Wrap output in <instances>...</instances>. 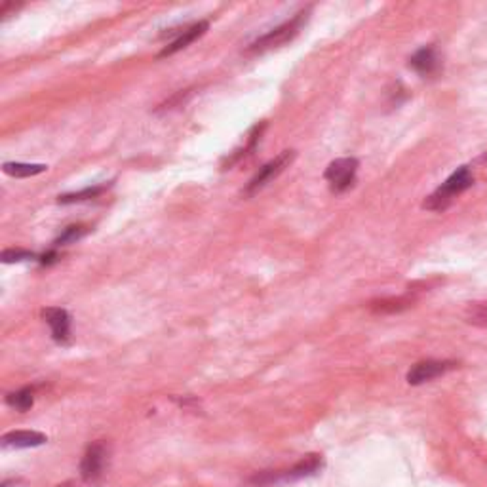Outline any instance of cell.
I'll return each instance as SVG.
<instances>
[{
  "label": "cell",
  "instance_id": "obj_1",
  "mask_svg": "<svg viewBox=\"0 0 487 487\" xmlns=\"http://www.w3.org/2000/svg\"><path fill=\"white\" fill-rule=\"evenodd\" d=\"M472 185H474V173L468 166H461L430 196H427V200L422 202V208L428 211L448 210L451 202H453V198L459 196L467 189H470Z\"/></svg>",
  "mask_w": 487,
  "mask_h": 487
},
{
  "label": "cell",
  "instance_id": "obj_2",
  "mask_svg": "<svg viewBox=\"0 0 487 487\" xmlns=\"http://www.w3.org/2000/svg\"><path fill=\"white\" fill-rule=\"evenodd\" d=\"M307 20H309V10H307V12H299L293 20L286 21L283 25L276 27V29H272V31L265 34V36L257 39L255 42L248 48V52L261 53L270 50V48H278L282 46V44H286V42H290L291 39H295L297 34H299V31L303 29Z\"/></svg>",
  "mask_w": 487,
  "mask_h": 487
},
{
  "label": "cell",
  "instance_id": "obj_3",
  "mask_svg": "<svg viewBox=\"0 0 487 487\" xmlns=\"http://www.w3.org/2000/svg\"><path fill=\"white\" fill-rule=\"evenodd\" d=\"M320 468H322V457L320 455H307L303 461L297 462L295 467H291L290 470H283V472H265L261 476H255L253 483H257V486H270V483H278V481L299 480V478H305V476L316 474Z\"/></svg>",
  "mask_w": 487,
  "mask_h": 487
},
{
  "label": "cell",
  "instance_id": "obj_4",
  "mask_svg": "<svg viewBox=\"0 0 487 487\" xmlns=\"http://www.w3.org/2000/svg\"><path fill=\"white\" fill-rule=\"evenodd\" d=\"M293 160H295V151L280 152L276 159L267 162L263 168H259V171H257L255 175L251 178L248 187L244 189V194H246V196H253L255 192H259L263 187H267L272 179H276L278 175H280V173H282V171L291 164V162H293Z\"/></svg>",
  "mask_w": 487,
  "mask_h": 487
},
{
  "label": "cell",
  "instance_id": "obj_5",
  "mask_svg": "<svg viewBox=\"0 0 487 487\" xmlns=\"http://www.w3.org/2000/svg\"><path fill=\"white\" fill-rule=\"evenodd\" d=\"M356 171H358V160L352 159V156H347V159L333 160L328 166L323 178L331 185V191L342 192L354 185Z\"/></svg>",
  "mask_w": 487,
  "mask_h": 487
},
{
  "label": "cell",
  "instance_id": "obj_6",
  "mask_svg": "<svg viewBox=\"0 0 487 487\" xmlns=\"http://www.w3.org/2000/svg\"><path fill=\"white\" fill-rule=\"evenodd\" d=\"M459 366L453 360H425V362L415 363L413 368L408 371V382L409 385H422V382H428L436 379V377H441L443 373H448L451 369H455Z\"/></svg>",
  "mask_w": 487,
  "mask_h": 487
},
{
  "label": "cell",
  "instance_id": "obj_7",
  "mask_svg": "<svg viewBox=\"0 0 487 487\" xmlns=\"http://www.w3.org/2000/svg\"><path fill=\"white\" fill-rule=\"evenodd\" d=\"M107 462V448L105 443L101 441H95L90 448L86 449L84 457H82V462H80V474L86 481L98 480L103 468H105Z\"/></svg>",
  "mask_w": 487,
  "mask_h": 487
},
{
  "label": "cell",
  "instance_id": "obj_8",
  "mask_svg": "<svg viewBox=\"0 0 487 487\" xmlns=\"http://www.w3.org/2000/svg\"><path fill=\"white\" fill-rule=\"evenodd\" d=\"M42 316L46 320V323L52 329L53 339L58 342H67L71 337V316L65 309H50L42 310Z\"/></svg>",
  "mask_w": 487,
  "mask_h": 487
},
{
  "label": "cell",
  "instance_id": "obj_9",
  "mask_svg": "<svg viewBox=\"0 0 487 487\" xmlns=\"http://www.w3.org/2000/svg\"><path fill=\"white\" fill-rule=\"evenodd\" d=\"M409 67L415 69L421 76H432L440 71L441 60L434 46H425L419 52H415L409 60Z\"/></svg>",
  "mask_w": 487,
  "mask_h": 487
},
{
  "label": "cell",
  "instance_id": "obj_10",
  "mask_svg": "<svg viewBox=\"0 0 487 487\" xmlns=\"http://www.w3.org/2000/svg\"><path fill=\"white\" fill-rule=\"evenodd\" d=\"M208 27H210V23L208 21H198V23H194L192 27H189V29H185L183 33L179 34L178 39L173 40L171 44H168V46L162 50V52L159 53V58H168V55H173V53H178L179 50H183V48H187L189 44H192L194 40L200 39L202 34L208 31Z\"/></svg>",
  "mask_w": 487,
  "mask_h": 487
},
{
  "label": "cell",
  "instance_id": "obj_11",
  "mask_svg": "<svg viewBox=\"0 0 487 487\" xmlns=\"http://www.w3.org/2000/svg\"><path fill=\"white\" fill-rule=\"evenodd\" d=\"M46 441V436L34 430H13L2 436V443L6 448H39Z\"/></svg>",
  "mask_w": 487,
  "mask_h": 487
},
{
  "label": "cell",
  "instance_id": "obj_12",
  "mask_svg": "<svg viewBox=\"0 0 487 487\" xmlns=\"http://www.w3.org/2000/svg\"><path fill=\"white\" fill-rule=\"evenodd\" d=\"M2 170L12 178H33L39 175L42 171L48 170V166L44 164H21V162H6L2 166Z\"/></svg>",
  "mask_w": 487,
  "mask_h": 487
},
{
  "label": "cell",
  "instance_id": "obj_13",
  "mask_svg": "<svg viewBox=\"0 0 487 487\" xmlns=\"http://www.w3.org/2000/svg\"><path fill=\"white\" fill-rule=\"evenodd\" d=\"M109 187L107 185H99V187H88L84 191L79 192H69V194H61L58 198L60 204H76V202H86V200H92V198H98L99 194H103Z\"/></svg>",
  "mask_w": 487,
  "mask_h": 487
},
{
  "label": "cell",
  "instance_id": "obj_14",
  "mask_svg": "<svg viewBox=\"0 0 487 487\" xmlns=\"http://www.w3.org/2000/svg\"><path fill=\"white\" fill-rule=\"evenodd\" d=\"M6 402L10 408L18 409L21 413H23V411H29L34 403L33 389H21L15 390V392H10V394L6 396Z\"/></svg>",
  "mask_w": 487,
  "mask_h": 487
},
{
  "label": "cell",
  "instance_id": "obj_15",
  "mask_svg": "<svg viewBox=\"0 0 487 487\" xmlns=\"http://www.w3.org/2000/svg\"><path fill=\"white\" fill-rule=\"evenodd\" d=\"M411 305V299L408 297H398V299H381V301H373L371 309L375 312H400V310L408 309Z\"/></svg>",
  "mask_w": 487,
  "mask_h": 487
},
{
  "label": "cell",
  "instance_id": "obj_16",
  "mask_svg": "<svg viewBox=\"0 0 487 487\" xmlns=\"http://www.w3.org/2000/svg\"><path fill=\"white\" fill-rule=\"evenodd\" d=\"M88 231H90V229L84 227V225H71V227H67L65 231L61 232L60 238L53 242V246H55V248H60V246H67V244L76 242V240H80L82 236H86Z\"/></svg>",
  "mask_w": 487,
  "mask_h": 487
},
{
  "label": "cell",
  "instance_id": "obj_17",
  "mask_svg": "<svg viewBox=\"0 0 487 487\" xmlns=\"http://www.w3.org/2000/svg\"><path fill=\"white\" fill-rule=\"evenodd\" d=\"M467 320L472 326H480L486 328L487 326V303H474L467 310Z\"/></svg>",
  "mask_w": 487,
  "mask_h": 487
},
{
  "label": "cell",
  "instance_id": "obj_18",
  "mask_svg": "<svg viewBox=\"0 0 487 487\" xmlns=\"http://www.w3.org/2000/svg\"><path fill=\"white\" fill-rule=\"evenodd\" d=\"M36 253L27 250H4L2 251V261L4 263H20V261H29V259H36Z\"/></svg>",
  "mask_w": 487,
  "mask_h": 487
},
{
  "label": "cell",
  "instance_id": "obj_19",
  "mask_svg": "<svg viewBox=\"0 0 487 487\" xmlns=\"http://www.w3.org/2000/svg\"><path fill=\"white\" fill-rule=\"evenodd\" d=\"M55 257H58V253L55 251H48V253H44V255H40V263L42 265H50L55 261Z\"/></svg>",
  "mask_w": 487,
  "mask_h": 487
}]
</instances>
